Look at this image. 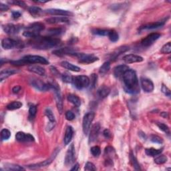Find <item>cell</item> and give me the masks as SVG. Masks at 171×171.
Masks as SVG:
<instances>
[{
    "label": "cell",
    "instance_id": "3957f363",
    "mask_svg": "<svg viewBox=\"0 0 171 171\" xmlns=\"http://www.w3.org/2000/svg\"><path fill=\"white\" fill-rule=\"evenodd\" d=\"M14 66H23L28 64H41L44 65L49 64V62L46 58L36 55H27L22 59L17 61L10 62Z\"/></svg>",
    "mask_w": 171,
    "mask_h": 171
},
{
    "label": "cell",
    "instance_id": "ffe728a7",
    "mask_svg": "<svg viewBox=\"0 0 171 171\" xmlns=\"http://www.w3.org/2000/svg\"><path fill=\"white\" fill-rule=\"evenodd\" d=\"M52 53L54 55H58V56H62L64 55H73L76 53V51L71 48H63L53 51Z\"/></svg>",
    "mask_w": 171,
    "mask_h": 171
},
{
    "label": "cell",
    "instance_id": "8d00e7d4",
    "mask_svg": "<svg viewBox=\"0 0 171 171\" xmlns=\"http://www.w3.org/2000/svg\"><path fill=\"white\" fill-rule=\"evenodd\" d=\"M109 30H103V29H94L92 30V34L98 35L100 36H106L109 35Z\"/></svg>",
    "mask_w": 171,
    "mask_h": 171
},
{
    "label": "cell",
    "instance_id": "9a60e30c",
    "mask_svg": "<svg viewBox=\"0 0 171 171\" xmlns=\"http://www.w3.org/2000/svg\"><path fill=\"white\" fill-rule=\"evenodd\" d=\"M16 138L17 141L21 142H30L35 141V138L32 135L24 133L23 132H17L16 135Z\"/></svg>",
    "mask_w": 171,
    "mask_h": 171
},
{
    "label": "cell",
    "instance_id": "2e32d148",
    "mask_svg": "<svg viewBox=\"0 0 171 171\" xmlns=\"http://www.w3.org/2000/svg\"><path fill=\"white\" fill-rule=\"evenodd\" d=\"M2 28L6 34H15L16 33H18L22 27L20 25H14L13 23H7L2 26Z\"/></svg>",
    "mask_w": 171,
    "mask_h": 171
},
{
    "label": "cell",
    "instance_id": "6f0895ef",
    "mask_svg": "<svg viewBox=\"0 0 171 171\" xmlns=\"http://www.w3.org/2000/svg\"><path fill=\"white\" fill-rule=\"evenodd\" d=\"M103 134L104 136V137L106 138H111V132L109 130H108V129H106V130H104Z\"/></svg>",
    "mask_w": 171,
    "mask_h": 171
},
{
    "label": "cell",
    "instance_id": "e575fe53",
    "mask_svg": "<svg viewBox=\"0 0 171 171\" xmlns=\"http://www.w3.org/2000/svg\"><path fill=\"white\" fill-rule=\"evenodd\" d=\"M108 36H109L110 40L111 41H112V42H116V41H117L118 39H119V36H118V34L117 33V31L114 30H111L109 31Z\"/></svg>",
    "mask_w": 171,
    "mask_h": 171
},
{
    "label": "cell",
    "instance_id": "f546056e",
    "mask_svg": "<svg viewBox=\"0 0 171 171\" xmlns=\"http://www.w3.org/2000/svg\"><path fill=\"white\" fill-rule=\"evenodd\" d=\"M4 169L5 170H13V171H16V170H25V169L23 167L21 166L17 165H13V164H5L4 166Z\"/></svg>",
    "mask_w": 171,
    "mask_h": 171
},
{
    "label": "cell",
    "instance_id": "c3c4849f",
    "mask_svg": "<svg viewBox=\"0 0 171 171\" xmlns=\"http://www.w3.org/2000/svg\"><path fill=\"white\" fill-rule=\"evenodd\" d=\"M62 80L66 83H72L73 77L68 74H64L62 76Z\"/></svg>",
    "mask_w": 171,
    "mask_h": 171
},
{
    "label": "cell",
    "instance_id": "1f68e13d",
    "mask_svg": "<svg viewBox=\"0 0 171 171\" xmlns=\"http://www.w3.org/2000/svg\"><path fill=\"white\" fill-rule=\"evenodd\" d=\"M162 152V149H155V148H147L146 149V154L149 156H156L160 155Z\"/></svg>",
    "mask_w": 171,
    "mask_h": 171
},
{
    "label": "cell",
    "instance_id": "e0dca14e",
    "mask_svg": "<svg viewBox=\"0 0 171 171\" xmlns=\"http://www.w3.org/2000/svg\"><path fill=\"white\" fill-rule=\"evenodd\" d=\"M100 129V125L99 123L94 124L91 129L90 130V135H89V142H93L96 140L98 135L99 134V131Z\"/></svg>",
    "mask_w": 171,
    "mask_h": 171
},
{
    "label": "cell",
    "instance_id": "30bf717a",
    "mask_svg": "<svg viewBox=\"0 0 171 171\" xmlns=\"http://www.w3.org/2000/svg\"><path fill=\"white\" fill-rule=\"evenodd\" d=\"M58 152H60V149H56L55 151H54V152L53 154L52 155V156L49 158L48 159L44 160V162H41L40 163H37V164H34V165H31L28 166V168L30 169H40V168H42V167L44 166H47L48 165H50V164L54 161V160L55 159V156H57Z\"/></svg>",
    "mask_w": 171,
    "mask_h": 171
},
{
    "label": "cell",
    "instance_id": "7c38bea8",
    "mask_svg": "<svg viewBox=\"0 0 171 171\" xmlns=\"http://www.w3.org/2000/svg\"><path fill=\"white\" fill-rule=\"evenodd\" d=\"M75 160V148L74 144H72L69 146L66 152L65 157V165L66 166H70L74 163Z\"/></svg>",
    "mask_w": 171,
    "mask_h": 171
},
{
    "label": "cell",
    "instance_id": "4dcf8cb0",
    "mask_svg": "<svg viewBox=\"0 0 171 171\" xmlns=\"http://www.w3.org/2000/svg\"><path fill=\"white\" fill-rule=\"evenodd\" d=\"M28 12L32 16L38 17L40 15V13L42 12V9L39 8V7L31 6L28 8Z\"/></svg>",
    "mask_w": 171,
    "mask_h": 171
},
{
    "label": "cell",
    "instance_id": "8992f818",
    "mask_svg": "<svg viewBox=\"0 0 171 171\" xmlns=\"http://www.w3.org/2000/svg\"><path fill=\"white\" fill-rule=\"evenodd\" d=\"M94 116H95V114L93 112H90L87 113L84 115V116L83 118V122H82V128H83V132L85 135H88L89 132L90 130V126L92 121L94 120Z\"/></svg>",
    "mask_w": 171,
    "mask_h": 171
},
{
    "label": "cell",
    "instance_id": "f35d334b",
    "mask_svg": "<svg viewBox=\"0 0 171 171\" xmlns=\"http://www.w3.org/2000/svg\"><path fill=\"white\" fill-rule=\"evenodd\" d=\"M45 114H46V116L48 117V120H50L51 123H55V119L54 117V115L52 112V111L50 109H46L45 110Z\"/></svg>",
    "mask_w": 171,
    "mask_h": 171
},
{
    "label": "cell",
    "instance_id": "cb8c5ba5",
    "mask_svg": "<svg viewBox=\"0 0 171 171\" xmlns=\"http://www.w3.org/2000/svg\"><path fill=\"white\" fill-rule=\"evenodd\" d=\"M73 134H74V130H73V128L70 126H68L66 128V132H65V137L64 139V142L65 145H68L69 142H71Z\"/></svg>",
    "mask_w": 171,
    "mask_h": 171
},
{
    "label": "cell",
    "instance_id": "60d3db41",
    "mask_svg": "<svg viewBox=\"0 0 171 171\" xmlns=\"http://www.w3.org/2000/svg\"><path fill=\"white\" fill-rule=\"evenodd\" d=\"M36 113H37L36 106L34 105H31L30 107V109H29V119L30 120H32L34 118L36 117Z\"/></svg>",
    "mask_w": 171,
    "mask_h": 171
},
{
    "label": "cell",
    "instance_id": "5b68a950",
    "mask_svg": "<svg viewBox=\"0 0 171 171\" xmlns=\"http://www.w3.org/2000/svg\"><path fill=\"white\" fill-rule=\"evenodd\" d=\"M72 84L77 89L86 88L90 84V80L86 76H77L73 77Z\"/></svg>",
    "mask_w": 171,
    "mask_h": 171
},
{
    "label": "cell",
    "instance_id": "44dd1931",
    "mask_svg": "<svg viewBox=\"0 0 171 171\" xmlns=\"http://www.w3.org/2000/svg\"><path fill=\"white\" fill-rule=\"evenodd\" d=\"M129 69L126 65H120L116 66L114 69V75L116 78H121L123 77L125 72Z\"/></svg>",
    "mask_w": 171,
    "mask_h": 171
},
{
    "label": "cell",
    "instance_id": "9c48e42d",
    "mask_svg": "<svg viewBox=\"0 0 171 171\" xmlns=\"http://www.w3.org/2000/svg\"><path fill=\"white\" fill-rule=\"evenodd\" d=\"M72 55L77 57L80 60V62L84 63V64H92V63L98 60V58L93 54H86L83 53H76V52Z\"/></svg>",
    "mask_w": 171,
    "mask_h": 171
},
{
    "label": "cell",
    "instance_id": "7a4b0ae2",
    "mask_svg": "<svg viewBox=\"0 0 171 171\" xmlns=\"http://www.w3.org/2000/svg\"><path fill=\"white\" fill-rule=\"evenodd\" d=\"M124 90L127 93L135 94L140 92L138 85V80L137 73L133 69H129L123 76Z\"/></svg>",
    "mask_w": 171,
    "mask_h": 171
},
{
    "label": "cell",
    "instance_id": "680465c9",
    "mask_svg": "<svg viewBox=\"0 0 171 171\" xmlns=\"http://www.w3.org/2000/svg\"><path fill=\"white\" fill-rule=\"evenodd\" d=\"M20 90H21V87L20 86H16L12 88V92L13 93L16 94V93H18L20 91Z\"/></svg>",
    "mask_w": 171,
    "mask_h": 171
},
{
    "label": "cell",
    "instance_id": "52a82bcc",
    "mask_svg": "<svg viewBox=\"0 0 171 171\" xmlns=\"http://www.w3.org/2000/svg\"><path fill=\"white\" fill-rule=\"evenodd\" d=\"M52 89L54 90V94H55V99L56 101V105L59 112L62 114L63 112V100L62 97L61 95L60 87L58 86L57 84L55 83H50Z\"/></svg>",
    "mask_w": 171,
    "mask_h": 171
},
{
    "label": "cell",
    "instance_id": "83f0119b",
    "mask_svg": "<svg viewBox=\"0 0 171 171\" xmlns=\"http://www.w3.org/2000/svg\"><path fill=\"white\" fill-rule=\"evenodd\" d=\"M61 66L63 68H64L66 69H68V70L73 71V72H80L81 70V68H79L77 66L73 65L71 63H69L68 62H62L61 63Z\"/></svg>",
    "mask_w": 171,
    "mask_h": 171
},
{
    "label": "cell",
    "instance_id": "94428289",
    "mask_svg": "<svg viewBox=\"0 0 171 171\" xmlns=\"http://www.w3.org/2000/svg\"><path fill=\"white\" fill-rule=\"evenodd\" d=\"M161 116L163 117V118H167L168 117V114H167V112H163L160 114Z\"/></svg>",
    "mask_w": 171,
    "mask_h": 171
},
{
    "label": "cell",
    "instance_id": "4fadbf2b",
    "mask_svg": "<svg viewBox=\"0 0 171 171\" xmlns=\"http://www.w3.org/2000/svg\"><path fill=\"white\" fill-rule=\"evenodd\" d=\"M160 37V34L158 33H152L148 35L145 38H144L141 41V44L144 47H149L152 44H154L155 41L159 39Z\"/></svg>",
    "mask_w": 171,
    "mask_h": 171
},
{
    "label": "cell",
    "instance_id": "603a6c76",
    "mask_svg": "<svg viewBox=\"0 0 171 171\" xmlns=\"http://www.w3.org/2000/svg\"><path fill=\"white\" fill-rule=\"evenodd\" d=\"M166 22V19H165L161 21H159V22H156L155 23H150L148 24V25L141 27V30H154V29L159 28V27H161L165 25Z\"/></svg>",
    "mask_w": 171,
    "mask_h": 171
},
{
    "label": "cell",
    "instance_id": "ba28073f",
    "mask_svg": "<svg viewBox=\"0 0 171 171\" xmlns=\"http://www.w3.org/2000/svg\"><path fill=\"white\" fill-rule=\"evenodd\" d=\"M23 43L12 38H4L2 41V46L5 50H11L15 48H22Z\"/></svg>",
    "mask_w": 171,
    "mask_h": 171
},
{
    "label": "cell",
    "instance_id": "d6986e66",
    "mask_svg": "<svg viewBox=\"0 0 171 171\" xmlns=\"http://www.w3.org/2000/svg\"><path fill=\"white\" fill-rule=\"evenodd\" d=\"M46 13H48L50 15L53 16H68L69 15H72V13L69 12L67 10L60 9H48L45 11Z\"/></svg>",
    "mask_w": 171,
    "mask_h": 171
},
{
    "label": "cell",
    "instance_id": "7402d4cb",
    "mask_svg": "<svg viewBox=\"0 0 171 171\" xmlns=\"http://www.w3.org/2000/svg\"><path fill=\"white\" fill-rule=\"evenodd\" d=\"M47 23L50 24L58 23H68L69 19L66 16H55L52 17L46 20Z\"/></svg>",
    "mask_w": 171,
    "mask_h": 171
},
{
    "label": "cell",
    "instance_id": "ee69618b",
    "mask_svg": "<svg viewBox=\"0 0 171 171\" xmlns=\"http://www.w3.org/2000/svg\"><path fill=\"white\" fill-rule=\"evenodd\" d=\"M161 53L165 54H170L171 52V44L170 42H168L165 45H164L161 49Z\"/></svg>",
    "mask_w": 171,
    "mask_h": 171
},
{
    "label": "cell",
    "instance_id": "bcb514c9",
    "mask_svg": "<svg viewBox=\"0 0 171 171\" xmlns=\"http://www.w3.org/2000/svg\"><path fill=\"white\" fill-rule=\"evenodd\" d=\"M157 126H158L159 128L160 129V130L163 131L164 132H165L166 134H170V129H169L168 126L166 125L165 124H164V123H158V124H157Z\"/></svg>",
    "mask_w": 171,
    "mask_h": 171
},
{
    "label": "cell",
    "instance_id": "91938a15",
    "mask_svg": "<svg viewBox=\"0 0 171 171\" xmlns=\"http://www.w3.org/2000/svg\"><path fill=\"white\" fill-rule=\"evenodd\" d=\"M79 170V165L78 163H76V165L71 169V170Z\"/></svg>",
    "mask_w": 171,
    "mask_h": 171
},
{
    "label": "cell",
    "instance_id": "ac0fdd59",
    "mask_svg": "<svg viewBox=\"0 0 171 171\" xmlns=\"http://www.w3.org/2000/svg\"><path fill=\"white\" fill-rule=\"evenodd\" d=\"M123 60L126 64H132V63L141 62L144 59L141 55H135V54H128L126 55L123 57Z\"/></svg>",
    "mask_w": 171,
    "mask_h": 171
},
{
    "label": "cell",
    "instance_id": "ab89813d",
    "mask_svg": "<svg viewBox=\"0 0 171 171\" xmlns=\"http://www.w3.org/2000/svg\"><path fill=\"white\" fill-rule=\"evenodd\" d=\"M130 160H131V162L132 163V165H133L134 168L136 170H141V167L140 165H139V164L137 161V159H136V157L134 156V155L132 154L131 152L130 153Z\"/></svg>",
    "mask_w": 171,
    "mask_h": 171
},
{
    "label": "cell",
    "instance_id": "7bdbcfd3",
    "mask_svg": "<svg viewBox=\"0 0 171 171\" xmlns=\"http://www.w3.org/2000/svg\"><path fill=\"white\" fill-rule=\"evenodd\" d=\"M167 160V157L165 155H161V156H159L157 157L155 159V162L157 165H162V164L166 162Z\"/></svg>",
    "mask_w": 171,
    "mask_h": 171
},
{
    "label": "cell",
    "instance_id": "f6af8a7d",
    "mask_svg": "<svg viewBox=\"0 0 171 171\" xmlns=\"http://www.w3.org/2000/svg\"><path fill=\"white\" fill-rule=\"evenodd\" d=\"M90 152H91L92 155L94 156H98L100 155V153H101L100 148L99 147V146H92V147L91 148V149H90Z\"/></svg>",
    "mask_w": 171,
    "mask_h": 171
},
{
    "label": "cell",
    "instance_id": "d590c367",
    "mask_svg": "<svg viewBox=\"0 0 171 171\" xmlns=\"http://www.w3.org/2000/svg\"><path fill=\"white\" fill-rule=\"evenodd\" d=\"M110 64L109 62H106L102 65V66L100 68L99 72L101 74H105L110 70Z\"/></svg>",
    "mask_w": 171,
    "mask_h": 171
},
{
    "label": "cell",
    "instance_id": "4316f807",
    "mask_svg": "<svg viewBox=\"0 0 171 171\" xmlns=\"http://www.w3.org/2000/svg\"><path fill=\"white\" fill-rule=\"evenodd\" d=\"M28 70L40 76H45L46 74L45 69L39 66H31L28 68Z\"/></svg>",
    "mask_w": 171,
    "mask_h": 171
},
{
    "label": "cell",
    "instance_id": "681fc988",
    "mask_svg": "<svg viewBox=\"0 0 171 171\" xmlns=\"http://www.w3.org/2000/svg\"><path fill=\"white\" fill-rule=\"evenodd\" d=\"M66 118L69 121H72L75 118V115L72 111H67L66 112Z\"/></svg>",
    "mask_w": 171,
    "mask_h": 171
},
{
    "label": "cell",
    "instance_id": "816d5d0a",
    "mask_svg": "<svg viewBox=\"0 0 171 171\" xmlns=\"http://www.w3.org/2000/svg\"><path fill=\"white\" fill-rule=\"evenodd\" d=\"M161 91L163 94H165L166 96L170 97V89L168 88V87L166 86L165 85L162 84V88H161Z\"/></svg>",
    "mask_w": 171,
    "mask_h": 171
},
{
    "label": "cell",
    "instance_id": "277c9868",
    "mask_svg": "<svg viewBox=\"0 0 171 171\" xmlns=\"http://www.w3.org/2000/svg\"><path fill=\"white\" fill-rule=\"evenodd\" d=\"M45 28L43 23L37 22L31 24L26 27V30L23 31V35L26 37L34 38L40 36V34Z\"/></svg>",
    "mask_w": 171,
    "mask_h": 171
},
{
    "label": "cell",
    "instance_id": "d6a6232c",
    "mask_svg": "<svg viewBox=\"0 0 171 171\" xmlns=\"http://www.w3.org/2000/svg\"><path fill=\"white\" fill-rule=\"evenodd\" d=\"M22 103L19 102V101H13V102L9 103L8 106H7V109L9 110H14L20 109L21 107L22 106Z\"/></svg>",
    "mask_w": 171,
    "mask_h": 171
},
{
    "label": "cell",
    "instance_id": "f907efd6",
    "mask_svg": "<svg viewBox=\"0 0 171 171\" xmlns=\"http://www.w3.org/2000/svg\"><path fill=\"white\" fill-rule=\"evenodd\" d=\"M84 170H96V168L95 167V166H94L93 163L88 162L86 164Z\"/></svg>",
    "mask_w": 171,
    "mask_h": 171
},
{
    "label": "cell",
    "instance_id": "5bb4252c",
    "mask_svg": "<svg viewBox=\"0 0 171 171\" xmlns=\"http://www.w3.org/2000/svg\"><path fill=\"white\" fill-rule=\"evenodd\" d=\"M141 87L142 90H144V92L150 93L152 92L154 90L155 86L154 84L150 79L146 78H142L141 79Z\"/></svg>",
    "mask_w": 171,
    "mask_h": 171
},
{
    "label": "cell",
    "instance_id": "b9f144b4",
    "mask_svg": "<svg viewBox=\"0 0 171 171\" xmlns=\"http://www.w3.org/2000/svg\"><path fill=\"white\" fill-rule=\"evenodd\" d=\"M128 50H129V48L128 47H126V46L119 48L113 54L112 57V58H116L117 56H118V55H119L120 54H121L122 53H124V52H126Z\"/></svg>",
    "mask_w": 171,
    "mask_h": 171
},
{
    "label": "cell",
    "instance_id": "484cf974",
    "mask_svg": "<svg viewBox=\"0 0 171 171\" xmlns=\"http://www.w3.org/2000/svg\"><path fill=\"white\" fill-rule=\"evenodd\" d=\"M17 70L16 69H3L0 72V81L2 82L5 79L8 78L10 76L17 73Z\"/></svg>",
    "mask_w": 171,
    "mask_h": 171
},
{
    "label": "cell",
    "instance_id": "836d02e7",
    "mask_svg": "<svg viewBox=\"0 0 171 171\" xmlns=\"http://www.w3.org/2000/svg\"><path fill=\"white\" fill-rule=\"evenodd\" d=\"M63 32H64V29L61 28V27L60 28H52L48 30V36L54 37L62 34Z\"/></svg>",
    "mask_w": 171,
    "mask_h": 171
},
{
    "label": "cell",
    "instance_id": "f1b7e54d",
    "mask_svg": "<svg viewBox=\"0 0 171 171\" xmlns=\"http://www.w3.org/2000/svg\"><path fill=\"white\" fill-rule=\"evenodd\" d=\"M68 100L76 107H79L81 105V100L78 96L74 95V94H69L68 96Z\"/></svg>",
    "mask_w": 171,
    "mask_h": 171
},
{
    "label": "cell",
    "instance_id": "7dc6e473",
    "mask_svg": "<svg viewBox=\"0 0 171 171\" xmlns=\"http://www.w3.org/2000/svg\"><path fill=\"white\" fill-rule=\"evenodd\" d=\"M151 141L154 143H157V144H162L163 142V140L162 138H160L159 136L155 134H152L151 136Z\"/></svg>",
    "mask_w": 171,
    "mask_h": 171
},
{
    "label": "cell",
    "instance_id": "11a10c76",
    "mask_svg": "<svg viewBox=\"0 0 171 171\" xmlns=\"http://www.w3.org/2000/svg\"><path fill=\"white\" fill-rule=\"evenodd\" d=\"M12 15L13 18L17 19L22 16V13H21V12H20L19 11H15V10H13V11H12Z\"/></svg>",
    "mask_w": 171,
    "mask_h": 171
},
{
    "label": "cell",
    "instance_id": "db71d44e",
    "mask_svg": "<svg viewBox=\"0 0 171 171\" xmlns=\"http://www.w3.org/2000/svg\"><path fill=\"white\" fill-rule=\"evenodd\" d=\"M10 3H14V4L22 7V8H26V7H27L26 3L22 1H14V2H11Z\"/></svg>",
    "mask_w": 171,
    "mask_h": 171
},
{
    "label": "cell",
    "instance_id": "9f6ffc18",
    "mask_svg": "<svg viewBox=\"0 0 171 171\" xmlns=\"http://www.w3.org/2000/svg\"><path fill=\"white\" fill-rule=\"evenodd\" d=\"M8 9H9L8 5L3 4V3H0V10H1L2 12H6V11H8Z\"/></svg>",
    "mask_w": 171,
    "mask_h": 171
},
{
    "label": "cell",
    "instance_id": "74e56055",
    "mask_svg": "<svg viewBox=\"0 0 171 171\" xmlns=\"http://www.w3.org/2000/svg\"><path fill=\"white\" fill-rule=\"evenodd\" d=\"M11 137V132L8 129L4 128L1 131V139L2 141H7Z\"/></svg>",
    "mask_w": 171,
    "mask_h": 171
},
{
    "label": "cell",
    "instance_id": "f5cc1de1",
    "mask_svg": "<svg viewBox=\"0 0 171 171\" xmlns=\"http://www.w3.org/2000/svg\"><path fill=\"white\" fill-rule=\"evenodd\" d=\"M90 80V83H91L92 88H94L95 86L96 82H97V75L95 74H92L91 75V79Z\"/></svg>",
    "mask_w": 171,
    "mask_h": 171
},
{
    "label": "cell",
    "instance_id": "d4e9b609",
    "mask_svg": "<svg viewBox=\"0 0 171 171\" xmlns=\"http://www.w3.org/2000/svg\"><path fill=\"white\" fill-rule=\"evenodd\" d=\"M97 93L98 95L101 98H106L110 94V89L109 87H108L107 86L103 85L100 86L99 89L98 90Z\"/></svg>",
    "mask_w": 171,
    "mask_h": 171
},
{
    "label": "cell",
    "instance_id": "6da1fadb",
    "mask_svg": "<svg viewBox=\"0 0 171 171\" xmlns=\"http://www.w3.org/2000/svg\"><path fill=\"white\" fill-rule=\"evenodd\" d=\"M60 43V39L52 36H37L32 38V40L30 42L31 46L38 50H48V49L56 47Z\"/></svg>",
    "mask_w": 171,
    "mask_h": 171
},
{
    "label": "cell",
    "instance_id": "8fae6325",
    "mask_svg": "<svg viewBox=\"0 0 171 171\" xmlns=\"http://www.w3.org/2000/svg\"><path fill=\"white\" fill-rule=\"evenodd\" d=\"M31 85L35 88L40 90V91H47V90L52 89L50 83H44L41 80H38L36 78H32L30 80Z\"/></svg>",
    "mask_w": 171,
    "mask_h": 171
}]
</instances>
